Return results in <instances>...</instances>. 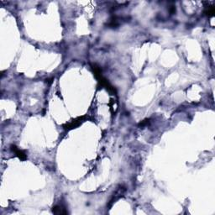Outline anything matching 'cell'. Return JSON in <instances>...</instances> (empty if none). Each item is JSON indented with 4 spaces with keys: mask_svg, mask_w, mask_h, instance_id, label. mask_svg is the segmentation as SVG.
<instances>
[{
    "mask_svg": "<svg viewBox=\"0 0 215 215\" xmlns=\"http://www.w3.org/2000/svg\"><path fill=\"white\" fill-rule=\"evenodd\" d=\"M92 68H93V73H94V75L96 76V77H97V79L98 80V82H99V83L102 85L103 87H106L107 89L109 91H110V92H113V93H116V91H115V89L113 88V86L110 84L108 81H107V79H105L102 76V73H101V69H100V67H98V66H97L96 64L94 65H92Z\"/></svg>",
    "mask_w": 215,
    "mask_h": 215,
    "instance_id": "6da1fadb",
    "label": "cell"
},
{
    "mask_svg": "<svg viewBox=\"0 0 215 215\" xmlns=\"http://www.w3.org/2000/svg\"><path fill=\"white\" fill-rule=\"evenodd\" d=\"M85 119V117L83 116V117H79L77 118V119H74V120L72 121V122H71V123H69L68 125H65L64 128L66 129H74L76 128V127H77L78 125L83 122V120Z\"/></svg>",
    "mask_w": 215,
    "mask_h": 215,
    "instance_id": "7a4b0ae2",
    "label": "cell"
},
{
    "mask_svg": "<svg viewBox=\"0 0 215 215\" xmlns=\"http://www.w3.org/2000/svg\"><path fill=\"white\" fill-rule=\"evenodd\" d=\"M11 150L13 152H15V155H17L20 160L24 161V160L26 159V155L24 154V152L22 151H20V150H19V149L16 147L15 145H11Z\"/></svg>",
    "mask_w": 215,
    "mask_h": 215,
    "instance_id": "3957f363",
    "label": "cell"
},
{
    "mask_svg": "<svg viewBox=\"0 0 215 215\" xmlns=\"http://www.w3.org/2000/svg\"><path fill=\"white\" fill-rule=\"evenodd\" d=\"M52 212L55 214H67V213L66 208H63L62 206H55L52 208Z\"/></svg>",
    "mask_w": 215,
    "mask_h": 215,
    "instance_id": "277c9868",
    "label": "cell"
},
{
    "mask_svg": "<svg viewBox=\"0 0 215 215\" xmlns=\"http://www.w3.org/2000/svg\"><path fill=\"white\" fill-rule=\"evenodd\" d=\"M205 13H206V15H208V16H213V14H214V8H212L208 9V11H206Z\"/></svg>",
    "mask_w": 215,
    "mask_h": 215,
    "instance_id": "5b68a950",
    "label": "cell"
}]
</instances>
